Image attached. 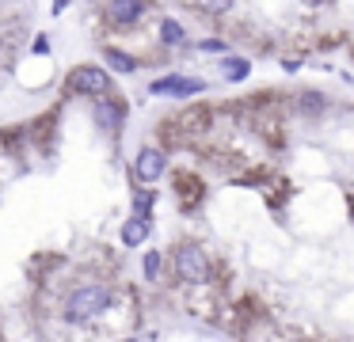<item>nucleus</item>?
Segmentation results:
<instances>
[{"label": "nucleus", "mask_w": 354, "mask_h": 342, "mask_svg": "<svg viewBox=\"0 0 354 342\" xmlns=\"http://www.w3.org/2000/svg\"><path fill=\"white\" fill-rule=\"evenodd\" d=\"M107 308H111V289L107 285H100V281L80 285V289H73L69 301H65V323H88V319H95Z\"/></svg>", "instance_id": "obj_1"}, {"label": "nucleus", "mask_w": 354, "mask_h": 342, "mask_svg": "<svg viewBox=\"0 0 354 342\" xmlns=\"http://www.w3.org/2000/svg\"><path fill=\"white\" fill-rule=\"evenodd\" d=\"M171 270L183 285H209V278H214V263L198 243H179L171 255Z\"/></svg>", "instance_id": "obj_2"}, {"label": "nucleus", "mask_w": 354, "mask_h": 342, "mask_svg": "<svg viewBox=\"0 0 354 342\" xmlns=\"http://www.w3.org/2000/svg\"><path fill=\"white\" fill-rule=\"evenodd\" d=\"M65 88H69L73 95L100 99L111 91V76H107V68H100V65H77L69 73V80H65Z\"/></svg>", "instance_id": "obj_3"}, {"label": "nucleus", "mask_w": 354, "mask_h": 342, "mask_svg": "<svg viewBox=\"0 0 354 342\" xmlns=\"http://www.w3.org/2000/svg\"><path fill=\"white\" fill-rule=\"evenodd\" d=\"M176 198H179V209L183 213H194L202 205V198H206V182L198 179L194 171H176Z\"/></svg>", "instance_id": "obj_4"}, {"label": "nucleus", "mask_w": 354, "mask_h": 342, "mask_svg": "<svg viewBox=\"0 0 354 342\" xmlns=\"http://www.w3.org/2000/svg\"><path fill=\"white\" fill-rule=\"evenodd\" d=\"M209 118H214V114H209V106L206 103H191V106H183V111L176 114V129H179V137H198V133H206L209 129Z\"/></svg>", "instance_id": "obj_5"}, {"label": "nucleus", "mask_w": 354, "mask_h": 342, "mask_svg": "<svg viewBox=\"0 0 354 342\" xmlns=\"http://www.w3.org/2000/svg\"><path fill=\"white\" fill-rule=\"evenodd\" d=\"M168 171V156H164V149H141L138 160H133V175H138L141 182H156L160 175Z\"/></svg>", "instance_id": "obj_6"}, {"label": "nucleus", "mask_w": 354, "mask_h": 342, "mask_svg": "<svg viewBox=\"0 0 354 342\" xmlns=\"http://www.w3.org/2000/svg\"><path fill=\"white\" fill-rule=\"evenodd\" d=\"M95 122H100V129H107V133H118L122 129V118H126V103L115 95H100L92 106Z\"/></svg>", "instance_id": "obj_7"}, {"label": "nucleus", "mask_w": 354, "mask_h": 342, "mask_svg": "<svg viewBox=\"0 0 354 342\" xmlns=\"http://www.w3.org/2000/svg\"><path fill=\"white\" fill-rule=\"evenodd\" d=\"M149 91H153V95L187 99V95H198V91H206V84H202V80H191V76H164V80H153V84H149Z\"/></svg>", "instance_id": "obj_8"}, {"label": "nucleus", "mask_w": 354, "mask_h": 342, "mask_svg": "<svg viewBox=\"0 0 354 342\" xmlns=\"http://www.w3.org/2000/svg\"><path fill=\"white\" fill-rule=\"evenodd\" d=\"M145 15V0H111L107 4V23L111 27H133Z\"/></svg>", "instance_id": "obj_9"}, {"label": "nucleus", "mask_w": 354, "mask_h": 342, "mask_svg": "<svg viewBox=\"0 0 354 342\" xmlns=\"http://www.w3.org/2000/svg\"><path fill=\"white\" fill-rule=\"evenodd\" d=\"M149 232H153V217H145V213H133L130 220H122V243L126 247H141V243L149 240Z\"/></svg>", "instance_id": "obj_10"}, {"label": "nucleus", "mask_w": 354, "mask_h": 342, "mask_svg": "<svg viewBox=\"0 0 354 342\" xmlns=\"http://www.w3.org/2000/svg\"><path fill=\"white\" fill-rule=\"evenodd\" d=\"M103 61H107L115 73H138V57H133V53H126V50H115V46H107V50H103Z\"/></svg>", "instance_id": "obj_11"}, {"label": "nucleus", "mask_w": 354, "mask_h": 342, "mask_svg": "<svg viewBox=\"0 0 354 342\" xmlns=\"http://www.w3.org/2000/svg\"><path fill=\"white\" fill-rule=\"evenodd\" d=\"M225 80H232V84H240V80H248V73H252V61L248 57H225Z\"/></svg>", "instance_id": "obj_12"}, {"label": "nucleus", "mask_w": 354, "mask_h": 342, "mask_svg": "<svg viewBox=\"0 0 354 342\" xmlns=\"http://www.w3.org/2000/svg\"><path fill=\"white\" fill-rule=\"evenodd\" d=\"M160 266H164V255H160V251H145V263H141L145 281H156V278H160Z\"/></svg>", "instance_id": "obj_13"}, {"label": "nucleus", "mask_w": 354, "mask_h": 342, "mask_svg": "<svg viewBox=\"0 0 354 342\" xmlns=\"http://www.w3.org/2000/svg\"><path fill=\"white\" fill-rule=\"evenodd\" d=\"M160 38H164V42H168V46H183V27H179V23L176 19H164L160 23Z\"/></svg>", "instance_id": "obj_14"}, {"label": "nucleus", "mask_w": 354, "mask_h": 342, "mask_svg": "<svg viewBox=\"0 0 354 342\" xmlns=\"http://www.w3.org/2000/svg\"><path fill=\"white\" fill-rule=\"evenodd\" d=\"M297 106H301V111H308V114H316V111H324L328 103H324L320 91H301V95H297Z\"/></svg>", "instance_id": "obj_15"}, {"label": "nucleus", "mask_w": 354, "mask_h": 342, "mask_svg": "<svg viewBox=\"0 0 354 342\" xmlns=\"http://www.w3.org/2000/svg\"><path fill=\"white\" fill-rule=\"evenodd\" d=\"M153 205H156V190H138L133 194V213H153Z\"/></svg>", "instance_id": "obj_16"}, {"label": "nucleus", "mask_w": 354, "mask_h": 342, "mask_svg": "<svg viewBox=\"0 0 354 342\" xmlns=\"http://www.w3.org/2000/svg\"><path fill=\"white\" fill-rule=\"evenodd\" d=\"M202 50H206V53H221L225 42H221V38H209V42H202Z\"/></svg>", "instance_id": "obj_17"}, {"label": "nucleus", "mask_w": 354, "mask_h": 342, "mask_svg": "<svg viewBox=\"0 0 354 342\" xmlns=\"http://www.w3.org/2000/svg\"><path fill=\"white\" fill-rule=\"evenodd\" d=\"M65 8H69V0H54V15H62Z\"/></svg>", "instance_id": "obj_18"}, {"label": "nucleus", "mask_w": 354, "mask_h": 342, "mask_svg": "<svg viewBox=\"0 0 354 342\" xmlns=\"http://www.w3.org/2000/svg\"><path fill=\"white\" fill-rule=\"evenodd\" d=\"M126 342H138V339H126Z\"/></svg>", "instance_id": "obj_19"}, {"label": "nucleus", "mask_w": 354, "mask_h": 342, "mask_svg": "<svg viewBox=\"0 0 354 342\" xmlns=\"http://www.w3.org/2000/svg\"><path fill=\"white\" fill-rule=\"evenodd\" d=\"M351 53H354V42H351Z\"/></svg>", "instance_id": "obj_20"}]
</instances>
